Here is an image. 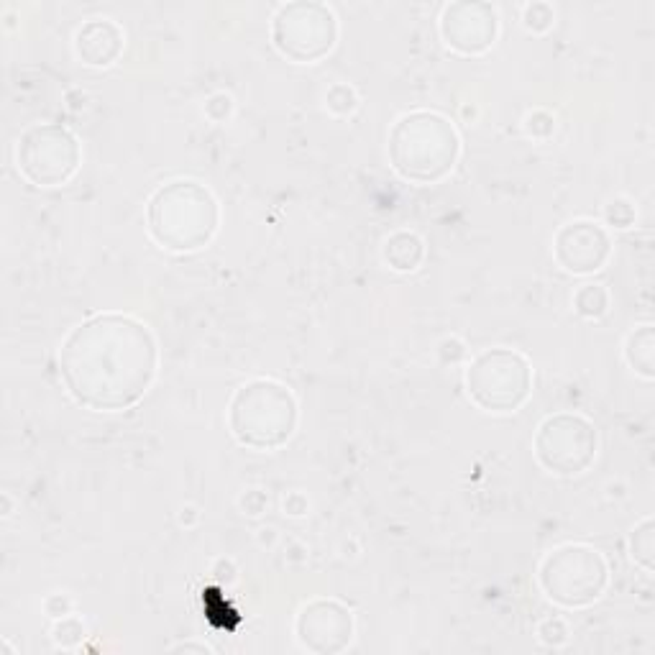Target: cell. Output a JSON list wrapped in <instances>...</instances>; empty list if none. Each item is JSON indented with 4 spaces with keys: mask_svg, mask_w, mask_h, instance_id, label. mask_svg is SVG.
Wrapping results in <instances>:
<instances>
[{
    "mask_svg": "<svg viewBox=\"0 0 655 655\" xmlns=\"http://www.w3.org/2000/svg\"><path fill=\"white\" fill-rule=\"evenodd\" d=\"M533 364L507 346L484 348L466 364L464 387L471 405L489 415H515L533 395Z\"/></svg>",
    "mask_w": 655,
    "mask_h": 655,
    "instance_id": "obj_5",
    "label": "cell"
},
{
    "mask_svg": "<svg viewBox=\"0 0 655 655\" xmlns=\"http://www.w3.org/2000/svg\"><path fill=\"white\" fill-rule=\"evenodd\" d=\"M233 98L228 93H213L208 100H205V118H208L210 123H218V126H223V123L231 121L233 116Z\"/></svg>",
    "mask_w": 655,
    "mask_h": 655,
    "instance_id": "obj_24",
    "label": "cell"
},
{
    "mask_svg": "<svg viewBox=\"0 0 655 655\" xmlns=\"http://www.w3.org/2000/svg\"><path fill=\"white\" fill-rule=\"evenodd\" d=\"M3 505H6L3 515H11V497H8V494H3Z\"/></svg>",
    "mask_w": 655,
    "mask_h": 655,
    "instance_id": "obj_31",
    "label": "cell"
},
{
    "mask_svg": "<svg viewBox=\"0 0 655 655\" xmlns=\"http://www.w3.org/2000/svg\"><path fill=\"white\" fill-rule=\"evenodd\" d=\"M499 21L497 6L487 0H453L446 3L438 18V31L446 47L464 57H482L497 44Z\"/></svg>",
    "mask_w": 655,
    "mask_h": 655,
    "instance_id": "obj_11",
    "label": "cell"
},
{
    "mask_svg": "<svg viewBox=\"0 0 655 655\" xmlns=\"http://www.w3.org/2000/svg\"><path fill=\"white\" fill-rule=\"evenodd\" d=\"M622 356H625L627 369L635 377L653 382L655 379V325L643 323L638 328H632L622 346Z\"/></svg>",
    "mask_w": 655,
    "mask_h": 655,
    "instance_id": "obj_15",
    "label": "cell"
},
{
    "mask_svg": "<svg viewBox=\"0 0 655 655\" xmlns=\"http://www.w3.org/2000/svg\"><path fill=\"white\" fill-rule=\"evenodd\" d=\"M425 241L415 231H395L384 238L382 244V259L392 272L397 274H412L423 267Z\"/></svg>",
    "mask_w": 655,
    "mask_h": 655,
    "instance_id": "obj_14",
    "label": "cell"
},
{
    "mask_svg": "<svg viewBox=\"0 0 655 655\" xmlns=\"http://www.w3.org/2000/svg\"><path fill=\"white\" fill-rule=\"evenodd\" d=\"M300 402L287 384L269 377L244 382L228 402V430L249 451H279L295 438Z\"/></svg>",
    "mask_w": 655,
    "mask_h": 655,
    "instance_id": "obj_4",
    "label": "cell"
},
{
    "mask_svg": "<svg viewBox=\"0 0 655 655\" xmlns=\"http://www.w3.org/2000/svg\"><path fill=\"white\" fill-rule=\"evenodd\" d=\"M535 635H538L540 645L558 650L571 640V627H569V622L563 620V617L551 615V617H545V620L538 622V627H535Z\"/></svg>",
    "mask_w": 655,
    "mask_h": 655,
    "instance_id": "obj_22",
    "label": "cell"
},
{
    "mask_svg": "<svg viewBox=\"0 0 655 655\" xmlns=\"http://www.w3.org/2000/svg\"><path fill=\"white\" fill-rule=\"evenodd\" d=\"M602 218H604V228H615V231H627V228L635 226L638 221V210L635 205L630 203L627 198H615L609 200L607 205L602 208Z\"/></svg>",
    "mask_w": 655,
    "mask_h": 655,
    "instance_id": "obj_21",
    "label": "cell"
},
{
    "mask_svg": "<svg viewBox=\"0 0 655 655\" xmlns=\"http://www.w3.org/2000/svg\"><path fill=\"white\" fill-rule=\"evenodd\" d=\"M461 134L441 111L418 108L389 128L387 157L397 177L412 185H438L451 177L461 159Z\"/></svg>",
    "mask_w": 655,
    "mask_h": 655,
    "instance_id": "obj_3",
    "label": "cell"
},
{
    "mask_svg": "<svg viewBox=\"0 0 655 655\" xmlns=\"http://www.w3.org/2000/svg\"><path fill=\"white\" fill-rule=\"evenodd\" d=\"M325 108L338 118L354 116L356 108H359V93H356L354 85L348 82H333L325 93Z\"/></svg>",
    "mask_w": 655,
    "mask_h": 655,
    "instance_id": "obj_18",
    "label": "cell"
},
{
    "mask_svg": "<svg viewBox=\"0 0 655 655\" xmlns=\"http://www.w3.org/2000/svg\"><path fill=\"white\" fill-rule=\"evenodd\" d=\"M574 313L584 320H599L609 313V305H612V295L604 285L599 282H584L581 287H576L574 292Z\"/></svg>",
    "mask_w": 655,
    "mask_h": 655,
    "instance_id": "obj_17",
    "label": "cell"
},
{
    "mask_svg": "<svg viewBox=\"0 0 655 655\" xmlns=\"http://www.w3.org/2000/svg\"><path fill=\"white\" fill-rule=\"evenodd\" d=\"M295 638L308 653H346L356 638V617L341 599H310L302 604L295 617Z\"/></svg>",
    "mask_w": 655,
    "mask_h": 655,
    "instance_id": "obj_10",
    "label": "cell"
},
{
    "mask_svg": "<svg viewBox=\"0 0 655 655\" xmlns=\"http://www.w3.org/2000/svg\"><path fill=\"white\" fill-rule=\"evenodd\" d=\"M213 574H215V579L221 581V584H233V581H236L238 569L231 558H218V561L213 563Z\"/></svg>",
    "mask_w": 655,
    "mask_h": 655,
    "instance_id": "obj_29",
    "label": "cell"
},
{
    "mask_svg": "<svg viewBox=\"0 0 655 655\" xmlns=\"http://www.w3.org/2000/svg\"><path fill=\"white\" fill-rule=\"evenodd\" d=\"M16 167L29 185L44 190L62 187L80 172L82 144L62 123H34L18 136Z\"/></svg>",
    "mask_w": 655,
    "mask_h": 655,
    "instance_id": "obj_9",
    "label": "cell"
},
{
    "mask_svg": "<svg viewBox=\"0 0 655 655\" xmlns=\"http://www.w3.org/2000/svg\"><path fill=\"white\" fill-rule=\"evenodd\" d=\"M238 505H241L244 515L259 517L261 512H267L269 499H267V494L261 492V489H249V492L241 494V499H238Z\"/></svg>",
    "mask_w": 655,
    "mask_h": 655,
    "instance_id": "obj_26",
    "label": "cell"
},
{
    "mask_svg": "<svg viewBox=\"0 0 655 655\" xmlns=\"http://www.w3.org/2000/svg\"><path fill=\"white\" fill-rule=\"evenodd\" d=\"M533 456L551 476H581L597 464L599 430L581 412H553L533 435Z\"/></svg>",
    "mask_w": 655,
    "mask_h": 655,
    "instance_id": "obj_8",
    "label": "cell"
},
{
    "mask_svg": "<svg viewBox=\"0 0 655 655\" xmlns=\"http://www.w3.org/2000/svg\"><path fill=\"white\" fill-rule=\"evenodd\" d=\"M522 128H525V134H528L533 141H548V139H553V134H556L558 123H556V116H553L551 111H545V108H535V111H530L528 116H525Z\"/></svg>",
    "mask_w": 655,
    "mask_h": 655,
    "instance_id": "obj_23",
    "label": "cell"
},
{
    "mask_svg": "<svg viewBox=\"0 0 655 655\" xmlns=\"http://www.w3.org/2000/svg\"><path fill=\"white\" fill-rule=\"evenodd\" d=\"M282 510L290 517H305L310 512V502L302 492H290L285 497V502H282Z\"/></svg>",
    "mask_w": 655,
    "mask_h": 655,
    "instance_id": "obj_28",
    "label": "cell"
},
{
    "mask_svg": "<svg viewBox=\"0 0 655 655\" xmlns=\"http://www.w3.org/2000/svg\"><path fill=\"white\" fill-rule=\"evenodd\" d=\"M87 638V625L77 615L62 617V620H54L52 625V640L57 648L62 650H75L85 643Z\"/></svg>",
    "mask_w": 655,
    "mask_h": 655,
    "instance_id": "obj_19",
    "label": "cell"
},
{
    "mask_svg": "<svg viewBox=\"0 0 655 655\" xmlns=\"http://www.w3.org/2000/svg\"><path fill=\"white\" fill-rule=\"evenodd\" d=\"M72 47L80 64L93 67V70H108L123 57L126 31L113 18H87L75 31Z\"/></svg>",
    "mask_w": 655,
    "mask_h": 655,
    "instance_id": "obj_13",
    "label": "cell"
},
{
    "mask_svg": "<svg viewBox=\"0 0 655 655\" xmlns=\"http://www.w3.org/2000/svg\"><path fill=\"white\" fill-rule=\"evenodd\" d=\"M612 236L597 221H571L553 236V259L563 272L574 277H592L602 272L612 259Z\"/></svg>",
    "mask_w": 655,
    "mask_h": 655,
    "instance_id": "obj_12",
    "label": "cell"
},
{
    "mask_svg": "<svg viewBox=\"0 0 655 655\" xmlns=\"http://www.w3.org/2000/svg\"><path fill=\"white\" fill-rule=\"evenodd\" d=\"M41 607H44V612H47L52 620H62V617L75 615V599H72L70 594H64V592L49 594V597L44 599V604H41Z\"/></svg>",
    "mask_w": 655,
    "mask_h": 655,
    "instance_id": "obj_25",
    "label": "cell"
},
{
    "mask_svg": "<svg viewBox=\"0 0 655 655\" xmlns=\"http://www.w3.org/2000/svg\"><path fill=\"white\" fill-rule=\"evenodd\" d=\"M269 36L279 54L295 64H318L336 49L341 26L328 3L290 0L274 11Z\"/></svg>",
    "mask_w": 655,
    "mask_h": 655,
    "instance_id": "obj_7",
    "label": "cell"
},
{
    "mask_svg": "<svg viewBox=\"0 0 655 655\" xmlns=\"http://www.w3.org/2000/svg\"><path fill=\"white\" fill-rule=\"evenodd\" d=\"M553 24H556V11H553L551 3L535 0V3H528L522 8V26L530 34H548Z\"/></svg>",
    "mask_w": 655,
    "mask_h": 655,
    "instance_id": "obj_20",
    "label": "cell"
},
{
    "mask_svg": "<svg viewBox=\"0 0 655 655\" xmlns=\"http://www.w3.org/2000/svg\"><path fill=\"white\" fill-rule=\"evenodd\" d=\"M627 553H630L632 563L640 566L645 574L655 571V520L653 517H643V520L630 530L627 535Z\"/></svg>",
    "mask_w": 655,
    "mask_h": 655,
    "instance_id": "obj_16",
    "label": "cell"
},
{
    "mask_svg": "<svg viewBox=\"0 0 655 655\" xmlns=\"http://www.w3.org/2000/svg\"><path fill=\"white\" fill-rule=\"evenodd\" d=\"M438 354H441L443 364H456V361H461L466 356V346L464 341L456 336L443 338L441 346H438Z\"/></svg>",
    "mask_w": 655,
    "mask_h": 655,
    "instance_id": "obj_27",
    "label": "cell"
},
{
    "mask_svg": "<svg viewBox=\"0 0 655 655\" xmlns=\"http://www.w3.org/2000/svg\"><path fill=\"white\" fill-rule=\"evenodd\" d=\"M609 563L604 553L586 543H563L545 553L538 566V586L543 597L561 609H586L607 592Z\"/></svg>",
    "mask_w": 655,
    "mask_h": 655,
    "instance_id": "obj_6",
    "label": "cell"
},
{
    "mask_svg": "<svg viewBox=\"0 0 655 655\" xmlns=\"http://www.w3.org/2000/svg\"><path fill=\"white\" fill-rule=\"evenodd\" d=\"M221 231V203L198 180H169L146 200V233L159 249L195 254Z\"/></svg>",
    "mask_w": 655,
    "mask_h": 655,
    "instance_id": "obj_2",
    "label": "cell"
},
{
    "mask_svg": "<svg viewBox=\"0 0 655 655\" xmlns=\"http://www.w3.org/2000/svg\"><path fill=\"white\" fill-rule=\"evenodd\" d=\"M169 653H215V648L210 643H205V640H180V643H174L172 648H169Z\"/></svg>",
    "mask_w": 655,
    "mask_h": 655,
    "instance_id": "obj_30",
    "label": "cell"
},
{
    "mask_svg": "<svg viewBox=\"0 0 655 655\" xmlns=\"http://www.w3.org/2000/svg\"><path fill=\"white\" fill-rule=\"evenodd\" d=\"M57 364L75 405L111 415L149 395L159 374V341L136 315L103 310L64 336Z\"/></svg>",
    "mask_w": 655,
    "mask_h": 655,
    "instance_id": "obj_1",
    "label": "cell"
}]
</instances>
